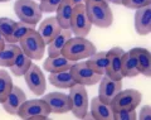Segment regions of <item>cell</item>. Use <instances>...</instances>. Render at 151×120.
<instances>
[{
  "instance_id": "23",
  "label": "cell",
  "mask_w": 151,
  "mask_h": 120,
  "mask_svg": "<svg viewBox=\"0 0 151 120\" xmlns=\"http://www.w3.org/2000/svg\"><path fill=\"white\" fill-rule=\"evenodd\" d=\"M20 47L15 43H5L0 51V67H10L20 53Z\"/></svg>"
},
{
  "instance_id": "39",
  "label": "cell",
  "mask_w": 151,
  "mask_h": 120,
  "mask_svg": "<svg viewBox=\"0 0 151 120\" xmlns=\"http://www.w3.org/2000/svg\"><path fill=\"white\" fill-rule=\"evenodd\" d=\"M3 47H4V46H0V51H1V48H3Z\"/></svg>"
},
{
  "instance_id": "30",
  "label": "cell",
  "mask_w": 151,
  "mask_h": 120,
  "mask_svg": "<svg viewBox=\"0 0 151 120\" xmlns=\"http://www.w3.org/2000/svg\"><path fill=\"white\" fill-rule=\"evenodd\" d=\"M113 119L115 120H136L137 113L136 109H122L113 111Z\"/></svg>"
},
{
  "instance_id": "15",
  "label": "cell",
  "mask_w": 151,
  "mask_h": 120,
  "mask_svg": "<svg viewBox=\"0 0 151 120\" xmlns=\"http://www.w3.org/2000/svg\"><path fill=\"white\" fill-rule=\"evenodd\" d=\"M135 29L140 36H147L151 32V4L136 9Z\"/></svg>"
},
{
  "instance_id": "16",
  "label": "cell",
  "mask_w": 151,
  "mask_h": 120,
  "mask_svg": "<svg viewBox=\"0 0 151 120\" xmlns=\"http://www.w3.org/2000/svg\"><path fill=\"white\" fill-rule=\"evenodd\" d=\"M60 31H62V28H60L55 17L45 18L43 22H40L39 28H38V33H39L40 37L43 38L45 44H48Z\"/></svg>"
},
{
  "instance_id": "38",
  "label": "cell",
  "mask_w": 151,
  "mask_h": 120,
  "mask_svg": "<svg viewBox=\"0 0 151 120\" xmlns=\"http://www.w3.org/2000/svg\"><path fill=\"white\" fill-rule=\"evenodd\" d=\"M6 1H10V0H0V3H6Z\"/></svg>"
},
{
  "instance_id": "37",
  "label": "cell",
  "mask_w": 151,
  "mask_h": 120,
  "mask_svg": "<svg viewBox=\"0 0 151 120\" xmlns=\"http://www.w3.org/2000/svg\"><path fill=\"white\" fill-rule=\"evenodd\" d=\"M108 1H111V3H113V4H122V1H124V0H108Z\"/></svg>"
},
{
  "instance_id": "28",
  "label": "cell",
  "mask_w": 151,
  "mask_h": 120,
  "mask_svg": "<svg viewBox=\"0 0 151 120\" xmlns=\"http://www.w3.org/2000/svg\"><path fill=\"white\" fill-rule=\"evenodd\" d=\"M34 27L35 25H30V24H27V23H23V22H19V23L17 22L8 43H18L23 37H25L32 29H34Z\"/></svg>"
},
{
  "instance_id": "26",
  "label": "cell",
  "mask_w": 151,
  "mask_h": 120,
  "mask_svg": "<svg viewBox=\"0 0 151 120\" xmlns=\"http://www.w3.org/2000/svg\"><path fill=\"white\" fill-rule=\"evenodd\" d=\"M33 63L32 62V58H29L24 52L20 51V53L18 55V57L15 58V61L13 62V65L9 67L10 68V72L14 75V76H24V73L28 71V68L30 67V65Z\"/></svg>"
},
{
  "instance_id": "33",
  "label": "cell",
  "mask_w": 151,
  "mask_h": 120,
  "mask_svg": "<svg viewBox=\"0 0 151 120\" xmlns=\"http://www.w3.org/2000/svg\"><path fill=\"white\" fill-rule=\"evenodd\" d=\"M137 118L140 120H151V106L150 105H144V106L141 108Z\"/></svg>"
},
{
  "instance_id": "22",
  "label": "cell",
  "mask_w": 151,
  "mask_h": 120,
  "mask_svg": "<svg viewBox=\"0 0 151 120\" xmlns=\"http://www.w3.org/2000/svg\"><path fill=\"white\" fill-rule=\"evenodd\" d=\"M72 37V32L70 29H62L58 34H57L53 39H52L48 44V51L47 53L48 56H57V55H60L62 53V49L63 47L65 46V43L69 38Z\"/></svg>"
},
{
  "instance_id": "7",
  "label": "cell",
  "mask_w": 151,
  "mask_h": 120,
  "mask_svg": "<svg viewBox=\"0 0 151 120\" xmlns=\"http://www.w3.org/2000/svg\"><path fill=\"white\" fill-rule=\"evenodd\" d=\"M91 27L92 24L87 15L84 3L76 5L72 18H70V25H69L72 34L77 37H87L89 34V32H91Z\"/></svg>"
},
{
  "instance_id": "27",
  "label": "cell",
  "mask_w": 151,
  "mask_h": 120,
  "mask_svg": "<svg viewBox=\"0 0 151 120\" xmlns=\"http://www.w3.org/2000/svg\"><path fill=\"white\" fill-rule=\"evenodd\" d=\"M13 80L5 70H0V104L6 99L13 89Z\"/></svg>"
},
{
  "instance_id": "2",
  "label": "cell",
  "mask_w": 151,
  "mask_h": 120,
  "mask_svg": "<svg viewBox=\"0 0 151 120\" xmlns=\"http://www.w3.org/2000/svg\"><path fill=\"white\" fill-rule=\"evenodd\" d=\"M86 12L92 25H96L102 29L110 28L113 23V14L108 3L84 1Z\"/></svg>"
},
{
  "instance_id": "1",
  "label": "cell",
  "mask_w": 151,
  "mask_h": 120,
  "mask_svg": "<svg viewBox=\"0 0 151 120\" xmlns=\"http://www.w3.org/2000/svg\"><path fill=\"white\" fill-rule=\"evenodd\" d=\"M97 51L96 46L86 37H70L62 49V55L70 61L78 62L82 60H87Z\"/></svg>"
},
{
  "instance_id": "35",
  "label": "cell",
  "mask_w": 151,
  "mask_h": 120,
  "mask_svg": "<svg viewBox=\"0 0 151 120\" xmlns=\"http://www.w3.org/2000/svg\"><path fill=\"white\" fill-rule=\"evenodd\" d=\"M84 1H96V3H110L108 0H84Z\"/></svg>"
},
{
  "instance_id": "13",
  "label": "cell",
  "mask_w": 151,
  "mask_h": 120,
  "mask_svg": "<svg viewBox=\"0 0 151 120\" xmlns=\"http://www.w3.org/2000/svg\"><path fill=\"white\" fill-rule=\"evenodd\" d=\"M48 105L50 113L53 114H65L70 111V103L68 95L63 92H49L42 97Z\"/></svg>"
},
{
  "instance_id": "19",
  "label": "cell",
  "mask_w": 151,
  "mask_h": 120,
  "mask_svg": "<svg viewBox=\"0 0 151 120\" xmlns=\"http://www.w3.org/2000/svg\"><path fill=\"white\" fill-rule=\"evenodd\" d=\"M91 114L93 115L94 120H112L113 119V110L110 104L103 103L102 100L93 97L91 100Z\"/></svg>"
},
{
  "instance_id": "29",
  "label": "cell",
  "mask_w": 151,
  "mask_h": 120,
  "mask_svg": "<svg viewBox=\"0 0 151 120\" xmlns=\"http://www.w3.org/2000/svg\"><path fill=\"white\" fill-rule=\"evenodd\" d=\"M15 23L13 19L10 18H0V33L1 36L5 38V42H9V38H10L12 33H13V29L15 27Z\"/></svg>"
},
{
  "instance_id": "8",
  "label": "cell",
  "mask_w": 151,
  "mask_h": 120,
  "mask_svg": "<svg viewBox=\"0 0 151 120\" xmlns=\"http://www.w3.org/2000/svg\"><path fill=\"white\" fill-rule=\"evenodd\" d=\"M142 100V95L135 89L121 90L110 104L112 110H122V109H136Z\"/></svg>"
},
{
  "instance_id": "6",
  "label": "cell",
  "mask_w": 151,
  "mask_h": 120,
  "mask_svg": "<svg viewBox=\"0 0 151 120\" xmlns=\"http://www.w3.org/2000/svg\"><path fill=\"white\" fill-rule=\"evenodd\" d=\"M69 103H70V111L78 119H82L83 115L88 111L89 101L86 86L81 84H74L69 87Z\"/></svg>"
},
{
  "instance_id": "17",
  "label": "cell",
  "mask_w": 151,
  "mask_h": 120,
  "mask_svg": "<svg viewBox=\"0 0 151 120\" xmlns=\"http://www.w3.org/2000/svg\"><path fill=\"white\" fill-rule=\"evenodd\" d=\"M131 53L135 56L140 73H142L146 77H151V53L149 52V49L136 47L131 49Z\"/></svg>"
},
{
  "instance_id": "31",
  "label": "cell",
  "mask_w": 151,
  "mask_h": 120,
  "mask_svg": "<svg viewBox=\"0 0 151 120\" xmlns=\"http://www.w3.org/2000/svg\"><path fill=\"white\" fill-rule=\"evenodd\" d=\"M63 0H40L39 9L42 13H55L57 8L59 7V4Z\"/></svg>"
},
{
  "instance_id": "9",
  "label": "cell",
  "mask_w": 151,
  "mask_h": 120,
  "mask_svg": "<svg viewBox=\"0 0 151 120\" xmlns=\"http://www.w3.org/2000/svg\"><path fill=\"white\" fill-rule=\"evenodd\" d=\"M73 79L77 84H81L84 86H93L100 82L102 76L94 72L91 67L87 65V62H77L73 63L69 68Z\"/></svg>"
},
{
  "instance_id": "12",
  "label": "cell",
  "mask_w": 151,
  "mask_h": 120,
  "mask_svg": "<svg viewBox=\"0 0 151 120\" xmlns=\"http://www.w3.org/2000/svg\"><path fill=\"white\" fill-rule=\"evenodd\" d=\"M122 90V81L112 80L107 76H102L98 87V99L106 104H111L113 97Z\"/></svg>"
},
{
  "instance_id": "34",
  "label": "cell",
  "mask_w": 151,
  "mask_h": 120,
  "mask_svg": "<svg viewBox=\"0 0 151 120\" xmlns=\"http://www.w3.org/2000/svg\"><path fill=\"white\" fill-rule=\"evenodd\" d=\"M5 38H4L3 36H1V33H0V46H4V44H5Z\"/></svg>"
},
{
  "instance_id": "25",
  "label": "cell",
  "mask_w": 151,
  "mask_h": 120,
  "mask_svg": "<svg viewBox=\"0 0 151 120\" xmlns=\"http://www.w3.org/2000/svg\"><path fill=\"white\" fill-rule=\"evenodd\" d=\"M86 62L94 72L103 76L107 67V51H101V52L96 51L92 56L88 57Z\"/></svg>"
},
{
  "instance_id": "3",
  "label": "cell",
  "mask_w": 151,
  "mask_h": 120,
  "mask_svg": "<svg viewBox=\"0 0 151 120\" xmlns=\"http://www.w3.org/2000/svg\"><path fill=\"white\" fill-rule=\"evenodd\" d=\"M19 47L24 53L32 58V61H39L43 58L45 52V43L38 31L32 29L25 37L19 41Z\"/></svg>"
},
{
  "instance_id": "18",
  "label": "cell",
  "mask_w": 151,
  "mask_h": 120,
  "mask_svg": "<svg viewBox=\"0 0 151 120\" xmlns=\"http://www.w3.org/2000/svg\"><path fill=\"white\" fill-rule=\"evenodd\" d=\"M74 4L72 0H63L55 10V18L62 29H69L70 18L74 10Z\"/></svg>"
},
{
  "instance_id": "11",
  "label": "cell",
  "mask_w": 151,
  "mask_h": 120,
  "mask_svg": "<svg viewBox=\"0 0 151 120\" xmlns=\"http://www.w3.org/2000/svg\"><path fill=\"white\" fill-rule=\"evenodd\" d=\"M125 51L121 47H113L110 51H107V67L105 75L107 77L112 80L122 81L124 76H122L121 63H122V56H124Z\"/></svg>"
},
{
  "instance_id": "24",
  "label": "cell",
  "mask_w": 151,
  "mask_h": 120,
  "mask_svg": "<svg viewBox=\"0 0 151 120\" xmlns=\"http://www.w3.org/2000/svg\"><path fill=\"white\" fill-rule=\"evenodd\" d=\"M121 70H122V76L124 77H136L137 75H140L137 62L135 60V56L131 53V51L125 52L124 56H122Z\"/></svg>"
},
{
  "instance_id": "21",
  "label": "cell",
  "mask_w": 151,
  "mask_h": 120,
  "mask_svg": "<svg viewBox=\"0 0 151 120\" xmlns=\"http://www.w3.org/2000/svg\"><path fill=\"white\" fill-rule=\"evenodd\" d=\"M48 80L50 85H53L58 89H69L74 84H77L69 70L59 71V72H50Z\"/></svg>"
},
{
  "instance_id": "14",
  "label": "cell",
  "mask_w": 151,
  "mask_h": 120,
  "mask_svg": "<svg viewBox=\"0 0 151 120\" xmlns=\"http://www.w3.org/2000/svg\"><path fill=\"white\" fill-rule=\"evenodd\" d=\"M25 100H27V96L24 91L20 87H18V86H13L10 94L6 96V99L1 103V105H3V109L8 114L15 115L18 113L19 108L22 106Z\"/></svg>"
},
{
  "instance_id": "36",
  "label": "cell",
  "mask_w": 151,
  "mask_h": 120,
  "mask_svg": "<svg viewBox=\"0 0 151 120\" xmlns=\"http://www.w3.org/2000/svg\"><path fill=\"white\" fill-rule=\"evenodd\" d=\"M74 5H78V4H83L84 3V0H72Z\"/></svg>"
},
{
  "instance_id": "10",
  "label": "cell",
  "mask_w": 151,
  "mask_h": 120,
  "mask_svg": "<svg viewBox=\"0 0 151 120\" xmlns=\"http://www.w3.org/2000/svg\"><path fill=\"white\" fill-rule=\"evenodd\" d=\"M24 80L27 82L28 89H29L33 94L42 96L45 92V89H47L45 76L37 65H34V63L30 65L28 71L24 73Z\"/></svg>"
},
{
  "instance_id": "4",
  "label": "cell",
  "mask_w": 151,
  "mask_h": 120,
  "mask_svg": "<svg viewBox=\"0 0 151 120\" xmlns=\"http://www.w3.org/2000/svg\"><path fill=\"white\" fill-rule=\"evenodd\" d=\"M17 114L27 120H45L48 119L50 110L43 99H32L25 100Z\"/></svg>"
},
{
  "instance_id": "20",
  "label": "cell",
  "mask_w": 151,
  "mask_h": 120,
  "mask_svg": "<svg viewBox=\"0 0 151 120\" xmlns=\"http://www.w3.org/2000/svg\"><path fill=\"white\" fill-rule=\"evenodd\" d=\"M73 62H70L67 57H64L62 53L57 56H48L44 62H43V68L47 72H59V71H65L72 67Z\"/></svg>"
},
{
  "instance_id": "5",
  "label": "cell",
  "mask_w": 151,
  "mask_h": 120,
  "mask_svg": "<svg viewBox=\"0 0 151 120\" xmlns=\"http://www.w3.org/2000/svg\"><path fill=\"white\" fill-rule=\"evenodd\" d=\"M14 12L19 20L30 25H37L42 18L39 4L34 0H17L14 3Z\"/></svg>"
},
{
  "instance_id": "32",
  "label": "cell",
  "mask_w": 151,
  "mask_h": 120,
  "mask_svg": "<svg viewBox=\"0 0 151 120\" xmlns=\"http://www.w3.org/2000/svg\"><path fill=\"white\" fill-rule=\"evenodd\" d=\"M151 4V0H124L122 1V5L129 8V9H139V8H142L145 5H149Z\"/></svg>"
}]
</instances>
